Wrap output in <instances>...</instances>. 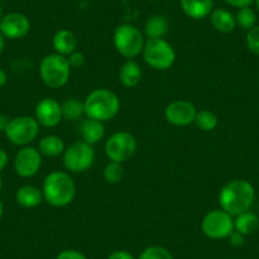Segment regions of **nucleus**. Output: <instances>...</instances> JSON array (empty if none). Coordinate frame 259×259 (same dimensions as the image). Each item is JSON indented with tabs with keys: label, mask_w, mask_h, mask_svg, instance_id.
Returning <instances> with one entry per match:
<instances>
[{
	"label": "nucleus",
	"mask_w": 259,
	"mask_h": 259,
	"mask_svg": "<svg viewBox=\"0 0 259 259\" xmlns=\"http://www.w3.org/2000/svg\"><path fill=\"white\" fill-rule=\"evenodd\" d=\"M255 198V189L246 179H233L221 188L219 193L220 207L231 216L249 211Z\"/></svg>",
	"instance_id": "1"
},
{
	"label": "nucleus",
	"mask_w": 259,
	"mask_h": 259,
	"mask_svg": "<svg viewBox=\"0 0 259 259\" xmlns=\"http://www.w3.org/2000/svg\"><path fill=\"white\" fill-rule=\"evenodd\" d=\"M44 200L52 207H66L76 196V184L66 171L54 170L47 174L42 183Z\"/></svg>",
	"instance_id": "2"
},
{
	"label": "nucleus",
	"mask_w": 259,
	"mask_h": 259,
	"mask_svg": "<svg viewBox=\"0 0 259 259\" xmlns=\"http://www.w3.org/2000/svg\"><path fill=\"white\" fill-rule=\"evenodd\" d=\"M85 116L101 122L113 119L121 109V102L114 92L107 88L92 91L84 99Z\"/></svg>",
	"instance_id": "3"
},
{
	"label": "nucleus",
	"mask_w": 259,
	"mask_h": 259,
	"mask_svg": "<svg viewBox=\"0 0 259 259\" xmlns=\"http://www.w3.org/2000/svg\"><path fill=\"white\" fill-rule=\"evenodd\" d=\"M38 73L45 85L51 89H60L69 83L71 68L66 57L54 52L41 60Z\"/></svg>",
	"instance_id": "4"
},
{
	"label": "nucleus",
	"mask_w": 259,
	"mask_h": 259,
	"mask_svg": "<svg viewBox=\"0 0 259 259\" xmlns=\"http://www.w3.org/2000/svg\"><path fill=\"white\" fill-rule=\"evenodd\" d=\"M145 41L140 29L133 24H119L113 32L114 49L127 60H134L143 54Z\"/></svg>",
	"instance_id": "5"
},
{
	"label": "nucleus",
	"mask_w": 259,
	"mask_h": 259,
	"mask_svg": "<svg viewBox=\"0 0 259 259\" xmlns=\"http://www.w3.org/2000/svg\"><path fill=\"white\" fill-rule=\"evenodd\" d=\"M141 55L150 68L159 71H165L170 69L177 59L176 50L164 38L146 39Z\"/></svg>",
	"instance_id": "6"
},
{
	"label": "nucleus",
	"mask_w": 259,
	"mask_h": 259,
	"mask_svg": "<svg viewBox=\"0 0 259 259\" xmlns=\"http://www.w3.org/2000/svg\"><path fill=\"white\" fill-rule=\"evenodd\" d=\"M96 160V150L93 145L85 141H75L65 149L62 154V164L70 173H84L93 166Z\"/></svg>",
	"instance_id": "7"
},
{
	"label": "nucleus",
	"mask_w": 259,
	"mask_h": 259,
	"mask_svg": "<svg viewBox=\"0 0 259 259\" xmlns=\"http://www.w3.org/2000/svg\"><path fill=\"white\" fill-rule=\"evenodd\" d=\"M4 133L9 143L23 148L36 140L39 134V124L34 117L18 116L11 118Z\"/></svg>",
	"instance_id": "8"
},
{
	"label": "nucleus",
	"mask_w": 259,
	"mask_h": 259,
	"mask_svg": "<svg viewBox=\"0 0 259 259\" xmlns=\"http://www.w3.org/2000/svg\"><path fill=\"white\" fill-rule=\"evenodd\" d=\"M138 150V140L127 131L114 133L104 144V153L111 161L124 163L135 155Z\"/></svg>",
	"instance_id": "9"
},
{
	"label": "nucleus",
	"mask_w": 259,
	"mask_h": 259,
	"mask_svg": "<svg viewBox=\"0 0 259 259\" xmlns=\"http://www.w3.org/2000/svg\"><path fill=\"white\" fill-rule=\"evenodd\" d=\"M201 230L208 239L213 240L228 238L234 231V216L223 208L208 211L201 221Z\"/></svg>",
	"instance_id": "10"
},
{
	"label": "nucleus",
	"mask_w": 259,
	"mask_h": 259,
	"mask_svg": "<svg viewBox=\"0 0 259 259\" xmlns=\"http://www.w3.org/2000/svg\"><path fill=\"white\" fill-rule=\"evenodd\" d=\"M14 170L22 178H32L39 171L42 165V155L33 146H23L14 156Z\"/></svg>",
	"instance_id": "11"
},
{
	"label": "nucleus",
	"mask_w": 259,
	"mask_h": 259,
	"mask_svg": "<svg viewBox=\"0 0 259 259\" xmlns=\"http://www.w3.org/2000/svg\"><path fill=\"white\" fill-rule=\"evenodd\" d=\"M196 114H197L196 106L186 99H177V101L170 102L164 111L166 122L177 127L192 124L196 118Z\"/></svg>",
	"instance_id": "12"
},
{
	"label": "nucleus",
	"mask_w": 259,
	"mask_h": 259,
	"mask_svg": "<svg viewBox=\"0 0 259 259\" xmlns=\"http://www.w3.org/2000/svg\"><path fill=\"white\" fill-rule=\"evenodd\" d=\"M31 31V22L28 17L23 13L13 12V13L4 14L0 21V32L4 38L21 39L24 38Z\"/></svg>",
	"instance_id": "13"
},
{
	"label": "nucleus",
	"mask_w": 259,
	"mask_h": 259,
	"mask_svg": "<svg viewBox=\"0 0 259 259\" xmlns=\"http://www.w3.org/2000/svg\"><path fill=\"white\" fill-rule=\"evenodd\" d=\"M34 118L39 126L52 128L62 121L61 103L54 98H42L34 108Z\"/></svg>",
	"instance_id": "14"
},
{
	"label": "nucleus",
	"mask_w": 259,
	"mask_h": 259,
	"mask_svg": "<svg viewBox=\"0 0 259 259\" xmlns=\"http://www.w3.org/2000/svg\"><path fill=\"white\" fill-rule=\"evenodd\" d=\"M79 134L81 136V140L94 146L99 141L103 140L106 127L103 122L87 117L85 119H81L79 124Z\"/></svg>",
	"instance_id": "15"
},
{
	"label": "nucleus",
	"mask_w": 259,
	"mask_h": 259,
	"mask_svg": "<svg viewBox=\"0 0 259 259\" xmlns=\"http://www.w3.org/2000/svg\"><path fill=\"white\" fill-rule=\"evenodd\" d=\"M52 47L56 54L68 57L78 49V38L69 29H59L52 37Z\"/></svg>",
	"instance_id": "16"
},
{
	"label": "nucleus",
	"mask_w": 259,
	"mask_h": 259,
	"mask_svg": "<svg viewBox=\"0 0 259 259\" xmlns=\"http://www.w3.org/2000/svg\"><path fill=\"white\" fill-rule=\"evenodd\" d=\"M179 3L183 13L196 21L206 18L213 11V0H179Z\"/></svg>",
	"instance_id": "17"
},
{
	"label": "nucleus",
	"mask_w": 259,
	"mask_h": 259,
	"mask_svg": "<svg viewBox=\"0 0 259 259\" xmlns=\"http://www.w3.org/2000/svg\"><path fill=\"white\" fill-rule=\"evenodd\" d=\"M143 79L141 66L135 60H127L118 71V80L124 88H136Z\"/></svg>",
	"instance_id": "18"
},
{
	"label": "nucleus",
	"mask_w": 259,
	"mask_h": 259,
	"mask_svg": "<svg viewBox=\"0 0 259 259\" xmlns=\"http://www.w3.org/2000/svg\"><path fill=\"white\" fill-rule=\"evenodd\" d=\"M16 201L21 207L34 208L44 202V193L42 189L32 184L19 187L16 192Z\"/></svg>",
	"instance_id": "19"
},
{
	"label": "nucleus",
	"mask_w": 259,
	"mask_h": 259,
	"mask_svg": "<svg viewBox=\"0 0 259 259\" xmlns=\"http://www.w3.org/2000/svg\"><path fill=\"white\" fill-rule=\"evenodd\" d=\"M210 22L220 33H231L236 27L235 16L226 9H215L211 12Z\"/></svg>",
	"instance_id": "20"
},
{
	"label": "nucleus",
	"mask_w": 259,
	"mask_h": 259,
	"mask_svg": "<svg viewBox=\"0 0 259 259\" xmlns=\"http://www.w3.org/2000/svg\"><path fill=\"white\" fill-rule=\"evenodd\" d=\"M38 151L42 156L47 158H57L62 155L66 149L64 140L57 135H47L42 138L38 143Z\"/></svg>",
	"instance_id": "21"
},
{
	"label": "nucleus",
	"mask_w": 259,
	"mask_h": 259,
	"mask_svg": "<svg viewBox=\"0 0 259 259\" xmlns=\"http://www.w3.org/2000/svg\"><path fill=\"white\" fill-rule=\"evenodd\" d=\"M145 36L148 38H164L169 31V21L165 16L156 14L150 17L145 23Z\"/></svg>",
	"instance_id": "22"
},
{
	"label": "nucleus",
	"mask_w": 259,
	"mask_h": 259,
	"mask_svg": "<svg viewBox=\"0 0 259 259\" xmlns=\"http://www.w3.org/2000/svg\"><path fill=\"white\" fill-rule=\"evenodd\" d=\"M259 229V218L251 211H245L234 219V230L239 231L243 235H250Z\"/></svg>",
	"instance_id": "23"
},
{
	"label": "nucleus",
	"mask_w": 259,
	"mask_h": 259,
	"mask_svg": "<svg viewBox=\"0 0 259 259\" xmlns=\"http://www.w3.org/2000/svg\"><path fill=\"white\" fill-rule=\"evenodd\" d=\"M62 119L65 121H78L81 117L85 116V109H84V101H79L76 98L65 99L61 103Z\"/></svg>",
	"instance_id": "24"
},
{
	"label": "nucleus",
	"mask_w": 259,
	"mask_h": 259,
	"mask_svg": "<svg viewBox=\"0 0 259 259\" xmlns=\"http://www.w3.org/2000/svg\"><path fill=\"white\" fill-rule=\"evenodd\" d=\"M193 123L203 133H210L218 127L219 118L213 112L208 111V109H202V111H197Z\"/></svg>",
	"instance_id": "25"
},
{
	"label": "nucleus",
	"mask_w": 259,
	"mask_h": 259,
	"mask_svg": "<svg viewBox=\"0 0 259 259\" xmlns=\"http://www.w3.org/2000/svg\"><path fill=\"white\" fill-rule=\"evenodd\" d=\"M103 178L109 184L119 183L122 181V178H123V168H122V164L109 160V163H107L103 169Z\"/></svg>",
	"instance_id": "26"
},
{
	"label": "nucleus",
	"mask_w": 259,
	"mask_h": 259,
	"mask_svg": "<svg viewBox=\"0 0 259 259\" xmlns=\"http://www.w3.org/2000/svg\"><path fill=\"white\" fill-rule=\"evenodd\" d=\"M235 19H236V26L245 29V31H249V29L253 28L254 26H256V14L250 7L239 9L238 13H236L235 16Z\"/></svg>",
	"instance_id": "27"
},
{
	"label": "nucleus",
	"mask_w": 259,
	"mask_h": 259,
	"mask_svg": "<svg viewBox=\"0 0 259 259\" xmlns=\"http://www.w3.org/2000/svg\"><path fill=\"white\" fill-rule=\"evenodd\" d=\"M139 259H174L170 251L160 245H151L141 251Z\"/></svg>",
	"instance_id": "28"
},
{
	"label": "nucleus",
	"mask_w": 259,
	"mask_h": 259,
	"mask_svg": "<svg viewBox=\"0 0 259 259\" xmlns=\"http://www.w3.org/2000/svg\"><path fill=\"white\" fill-rule=\"evenodd\" d=\"M246 47L255 56H259V26H254L246 33Z\"/></svg>",
	"instance_id": "29"
},
{
	"label": "nucleus",
	"mask_w": 259,
	"mask_h": 259,
	"mask_svg": "<svg viewBox=\"0 0 259 259\" xmlns=\"http://www.w3.org/2000/svg\"><path fill=\"white\" fill-rule=\"evenodd\" d=\"M66 59H68L69 65H70L71 69H80L81 66L85 64V56H84L83 52L78 51V50L74 51L73 54L69 55Z\"/></svg>",
	"instance_id": "30"
},
{
	"label": "nucleus",
	"mask_w": 259,
	"mask_h": 259,
	"mask_svg": "<svg viewBox=\"0 0 259 259\" xmlns=\"http://www.w3.org/2000/svg\"><path fill=\"white\" fill-rule=\"evenodd\" d=\"M56 259H88L83 253L78 250H74V249H66V250H62L61 253L57 254Z\"/></svg>",
	"instance_id": "31"
},
{
	"label": "nucleus",
	"mask_w": 259,
	"mask_h": 259,
	"mask_svg": "<svg viewBox=\"0 0 259 259\" xmlns=\"http://www.w3.org/2000/svg\"><path fill=\"white\" fill-rule=\"evenodd\" d=\"M228 239L229 243L233 246H235V248H240V246H243L244 243H245V235H243V234H240L236 230H234L233 233L228 236Z\"/></svg>",
	"instance_id": "32"
},
{
	"label": "nucleus",
	"mask_w": 259,
	"mask_h": 259,
	"mask_svg": "<svg viewBox=\"0 0 259 259\" xmlns=\"http://www.w3.org/2000/svg\"><path fill=\"white\" fill-rule=\"evenodd\" d=\"M224 2H225L226 4H229V6L234 7V8L241 9L250 7L255 0H224Z\"/></svg>",
	"instance_id": "33"
},
{
	"label": "nucleus",
	"mask_w": 259,
	"mask_h": 259,
	"mask_svg": "<svg viewBox=\"0 0 259 259\" xmlns=\"http://www.w3.org/2000/svg\"><path fill=\"white\" fill-rule=\"evenodd\" d=\"M108 259H135V256L126 250H116L109 254Z\"/></svg>",
	"instance_id": "34"
},
{
	"label": "nucleus",
	"mask_w": 259,
	"mask_h": 259,
	"mask_svg": "<svg viewBox=\"0 0 259 259\" xmlns=\"http://www.w3.org/2000/svg\"><path fill=\"white\" fill-rule=\"evenodd\" d=\"M8 163H9V155L7 154L6 150L0 149V171L3 170V169L8 165Z\"/></svg>",
	"instance_id": "35"
},
{
	"label": "nucleus",
	"mask_w": 259,
	"mask_h": 259,
	"mask_svg": "<svg viewBox=\"0 0 259 259\" xmlns=\"http://www.w3.org/2000/svg\"><path fill=\"white\" fill-rule=\"evenodd\" d=\"M9 121H11V118H9L8 116H6V114H0V131H6L7 127H8L9 124Z\"/></svg>",
	"instance_id": "36"
},
{
	"label": "nucleus",
	"mask_w": 259,
	"mask_h": 259,
	"mask_svg": "<svg viewBox=\"0 0 259 259\" xmlns=\"http://www.w3.org/2000/svg\"><path fill=\"white\" fill-rule=\"evenodd\" d=\"M7 81H8V75H7V73L3 69H0V88H3L7 84Z\"/></svg>",
	"instance_id": "37"
},
{
	"label": "nucleus",
	"mask_w": 259,
	"mask_h": 259,
	"mask_svg": "<svg viewBox=\"0 0 259 259\" xmlns=\"http://www.w3.org/2000/svg\"><path fill=\"white\" fill-rule=\"evenodd\" d=\"M4 47H6V38H4V36L0 32V55L4 51Z\"/></svg>",
	"instance_id": "38"
},
{
	"label": "nucleus",
	"mask_w": 259,
	"mask_h": 259,
	"mask_svg": "<svg viewBox=\"0 0 259 259\" xmlns=\"http://www.w3.org/2000/svg\"><path fill=\"white\" fill-rule=\"evenodd\" d=\"M3 215H4V205L3 202H2V200H0V220H2Z\"/></svg>",
	"instance_id": "39"
},
{
	"label": "nucleus",
	"mask_w": 259,
	"mask_h": 259,
	"mask_svg": "<svg viewBox=\"0 0 259 259\" xmlns=\"http://www.w3.org/2000/svg\"><path fill=\"white\" fill-rule=\"evenodd\" d=\"M4 17L3 14V4H2V2H0V21H2V18Z\"/></svg>",
	"instance_id": "40"
},
{
	"label": "nucleus",
	"mask_w": 259,
	"mask_h": 259,
	"mask_svg": "<svg viewBox=\"0 0 259 259\" xmlns=\"http://www.w3.org/2000/svg\"><path fill=\"white\" fill-rule=\"evenodd\" d=\"M2 188H3V179L0 177V191H2Z\"/></svg>",
	"instance_id": "41"
},
{
	"label": "nucleus",
	"mask_w": 259,
	"mask_h": 259,
	"mask_svg": "<svg viewBox=\"0 0 259 259\" xmlns=\"http://www.w3.org/2000/svg\"><path fill=\"white\" fill-rule=\"evenodd\" d=\"M254 3H255L256 9H258V12H259V0H255V2H254Z\"/></svg>",
	"instance_id": "42"
},
{
	"label": "nucleus",
	"mask_w": 259,
	"mask_h": 259,
	"mask_svg": "<svg viewBox=\"0 0 259 259\" xmlns=\"http://www.w3.org/2000/svg\"><path fill=\"white\" fill-rule=\"evenodd\" d=\"M150 2H155V0H150Z\"/></svg>",
	"instance_id": "43"
}]
</instances>
